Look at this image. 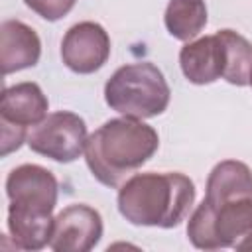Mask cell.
Instances as JSON below:
<instances>
[{
  "label": "cell",
  "instance_id": "cell-7",
  "mask_svg": "<svg viewBox=\"0 0 252 252\" xmlns=\"http://www.w3.org/2000/svg\"><path fill=\"white\" fill-rule=\"evenodd\" d=\"M102 238V217L96 209L73 203L55 219L49 248L55 252H89Z\"/></svg>",
  "mask_w": 252,
  "mask_h": 252
},
{
  "label": "cell",
  "instance_id": "cell-6",
  "mask_svg": "<svg viewBox=\"0 0 252 252\" xmlns=\"http://www.w3.org/2000/svg\"><path fill=\"white\" fill-rule=\"evenodd\" d=\"M85 120L69 110H57L45 116L28 132V146L32 152L45 156L59 163H71L85 154L87 144Z\"/></svg>",
  "mask_w": 252,
  "mask_h": 252
},
{
  "label": "cell",
  "instance_id": "cell-12",
  "mask_svg": "<svg viewBox=\"0 0 252 252\" xmlns=\"http://www.w3.org/2000/svg\"><path fill=\"white\" fill-rule=\"evenodd\" d=\"M53 213L26 209L10 203L8 207V232L22 250H41L49 246L53 230Z\"/></svg>",
  "mask_w": 252,
  "mask_h": 252
},
{
  "label": "cell",
  "instance_id": "cell-10",
  "mask_svg": "<svg viewBox=\"0 0 252 252\" xmlns=\"http://www.w3.org/2000/svg\"><path fill=\"white\" fill-rule=\"evenodd\" d=\"M179 65L193 85H211L222 79L226 69V49L219 33L187 41L179 51Z\"/></svg>",
  "mask_w": 252,
  "mask_h": 252
},
{
  "label": "cell",
  "instance_id": "cell-3",
  "mask_svg": "<svg viewBox=\"0 0 252 252\" xmlns=\"http://www.w3.org/2000/svg\"><path fill=\"white\" fill-rule=\"evenodd\" d=\"M171 98L163 73L150 61L118 67L104 85L106 104L122 116L146 120L159 116Z\"/></svg>",
  "mask_w": 252,
  "mask_h": 252
},
{
  "label": "cell",
  "instance_id": "cell-11",
  "mask_svg": "<svg viewBox=\"0 0 252 252\" xmlns=\"http://www.w3.org/2000/svg\"><path fill=\"white\" fill-rule=\"evenodd\" d=\"M41 41L35 30L20 20H4L0 26V65L10 75L37 65Z\"/></svg>",
  "mask_w": 252,
  "mask_h": 252
},
{
  "label": "cell",
  "instance_id": "cell-13",
  "mask_svg": "<svg viewBox=\"0 0 252 252\" xmlns=\"http://www.w3.org/2000/svg\"><path fill=\"white\" fill-rule=\"evenodd\" d=\"M252 197V169L238 159H224L217 163L207 177L205 201L220 205L234 199Z\"/></svg>",
  "mask_w": 252,
  "mask_h": 252
},
{
  "label": "cell",
  "instance_id": "cell-17",
  "mask_svg": "<svg viewBox=\"0 0 252 252\" xmlns=\"http://www.w3.org/2000/svg\"><path fill=\"white\" fill-rule=\"evenodd\" d=\"M250 87H252V73H250Z\"/></svg>",
  "mask_w": 252,
  "mask_h": 252
},
{
  "label": "cell",
  "instance_id": "cell-8",
  "mask_svg": "<svg viewBox=\"0 0 252 252\" xmlns=\"http://www.w3.org/2000/svg\"><path fill=\"white\" fill-rule=\"evenodd\" d=\"M110 57V37L96 22L71 26L61 41V59L67 69L79 75L98 71Z\"/></svg>",
  "mask_w": 252,
  "mask_h": 252
},
{
  "label": "cell",
  "instance_id": "cell-2",
  "mask_svg": "<svg viewBox=\"0 0 252 252\" xmlns=\"http://www.w3.org/2000/svg\"><path fill=\"white\" fill-rule=\"evenodd\" d=\"M195 203V183L179 171H148L128 177L118 191L120 215L136 226L173 228Z\"/></svg>",
  "mask_w": 252,
  "mask_h": 252
},
{
  "label": "cell",
  "instance_id": "cell-5",
  "mask_svg": "<svg viewBox=\"0 0 252 252\" xmlns=\"http://www.w3.org/2000/svg\"><path fill=\"white\" fill-rule=\"evenodd\" d=\"M49 100L37 83L26 81L6 87L0 104V142L2 156L18 150L28 140V128L45 120Z\"/></svg>",
  "mask_w": 252,
  "mask_h": 252
},
{
  "label": "cell",
  "instance_id": "cell-14",
  "mask_svg": "<svg viewBox=\"0 0 252 252\" xmlns=\"http://www.w3.org/2000/svg\"><path fill=\"white\" fill-rule=\"evenodd\" d=\"M207 16L205 0H169L163 24L171 37L179 41H193L207 26Z\"/></svg>",
  "mask_w": 252,
  "mask_h": 252
},
{
  "label": "cell",
  "instance_id": "cell-1",
  "mask_svg": "<svg viewBox=\"0 0 252 252\" xmlns=\"http://www.w3.org/2000/svg\"><path fill=\"white\" fill-rule=\"evenodd\" d=\"M158 148L159 136L150 124L122 116L106 120L87 138L85 159L96 181L106 187H120L150 161Z\"/></svg>",
  "mask_w": 252,
  "mask_h": 252
},
{
  "label": "cell",
  "instance_id": "cell-9",
  "mask_svg": "<svg viewBox=\"0 0 252 252\" xmlns=\"http://www.w3.org/2000/svg\"><path fill=\"white\" fill-rule=\"evenodd\" d=\"M59 183L55 175L37 163H24L14 167L6 177V195L10 203L53 213L57 205Z\"/></svg>",
  "mask_w": 252,
  "mask_h": 252
},
{
  "label": "cell",
  "instance_id": "cell-4",
  "mask_svg": "<svg viewBox=\"0 0 252 252\" xmlns=\"http://www.w3.org/2000/svg\"><path fill=\"white\" fill-rule=\"evenodd\" d=\"M187 236L199 250H252V197L220 205L203 199L189 217Z\"/></svg>",
  "mask_w": 252,
  "mask_h": 252
},
{
  "label": "cell",
  "instance_id": "cell-16",
  "mask_svg": "<svg viewBox=\"0 0 252 252\" xmlns=\"http://www.w3.org/2000/svg\"><path fill=\"white\" fill-rule=\"evenodd\" d=\"M77 0H24V4L33 10L39 18L47 22H57L63 16H67Z\"/></svg>",
  "mask_w": 252,
  "mask_h": 252
},
{
  "label": "cell",
  "instance_id": "cell-15",
  "mask_svg": "<svg viewBox=\"0 0 252 252\" xmlns=\"http://www.w3.org/2000/svg\"><path fill=\"white\" fill-rule=\"evenodd\" d=\"M224 43L226 49V69L222 79L236 87L250 85V73H252V43L232 32V30H220L217 32Z\"/></svg>",
  "mask_w": 252,
  "mask_h": 252
}]
</instances>
